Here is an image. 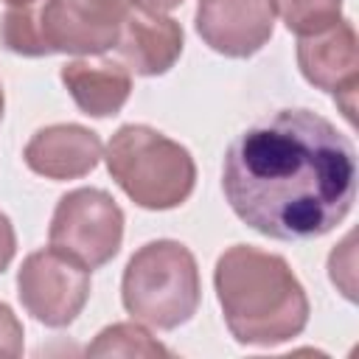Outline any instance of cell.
Segmentation results:
<instances>
[{
    "label": "cell",
    "instance_id": "obj_1",
    "mask_svg": "<svg viewBox=\"0 0 359 359\" xmlns=\"http://www.w3.org/2000/svg\"><path fill=\"white\" fill-rule=\"evenodd\" d=\"M222 188L236 216L252 230L280 241L317 238L351 210L353 146L323 115L280 109L230 143Z\"/></svg>",
    "mask_w": 359,
    "mask_h": 359
},
{
    "label": "cell",
    "instance_id": "obj_2",
    "mask_svg": "<svg viewBox=\"0 0 359 359\" xmlns=\"http://www.w3.org/2000/svg\"><path fill=\"white\" fill-rule=\"evenodd\" d=\"M216 292L227 328L244 345H278L306 328V292L280 255L230 247L216 264Z\"/></svg>",
    "mask_w": 359,
    "mask_h": 359
},
{
    "label": "cell",
    "instance_id": "obj_3",
    "mask_svg": "<svg viewBox=\"0 0 359 359\" xmlns=\"http://www.w3.org/2000/svg\"><path fill=\"white\" fill-rule=\"evenodd\" d=\"M107 168L132 202L149 210H168L194 191L196 168L180 143L149 126H121L107 146Z\"/></svg>",
    "mask_w": 359,
    "mask_h": 359
},
{
    "label": "cell",
    "instance_id": "obj_4",
    "mask_svg": "<svg viewBox=\"0 0 359 359\" xmlns=\"http://www.w3.org/2000/svg\"><path fill=\"white\" fill-rule=\"evenodd\" d=\"M126 311L151 328H177L199 306V272L188 247L151 241L140 247L123 272Z\"/></svg>",
    "mask_w": 359,
    "mask_h": 359
},
{
    "label": "cell",
    "instance_id": "obj_5",
    "mask_svg": "<svg viewBox=\"0 0 359 359\" xmlns=\"http://www.w3.org/2000/svg\"><path fill=\"white\" fill-rule=\"evenodd\" d=\"M50 247L84 269L104 266L121 247L123 213L98 188H79L59 199L50 222Z\"/></svg>",
    "mask_w": 359,
    "mask_h": 359
},
{
    "label": "cell",
    "instance_id": "obj_6",
    "mask_svg": "<svg viewBox=\"0 0 359 359\" xmlns=\"http://www.w3.org/2000/svg\"><path fill=\"white\" fill-rule=\"evenodd\" d=\"M39 34L48 53H104L118 42L129 0H42Z\"/></svg>",
    "mask_w": 359,
    "mask_h": 359
},
{
    "label": "cell",
    "instance_id": "obj_7",
    "mask_svg": "<svg viewBox=\"0 0 359 359\" xmlns=\"http://www.w3.org/2000/svg\"><path fill=\"white\" fill-rule=\"evenodd\" d=\"M17 286L28 314L45 325L62 328L79 317L90 297V269L50 247L25 258Z\"/></svg>",
    "mask_w": 359,
    "mask_h": 359
},
{
    "label": "cell",
    "instance_id": "obj_8",
    "mask_svg": "<svg viewBox=\"0 0 359 359\" xmlns=\"http://www.w3.org/2000/svg\"><path fill=\"white\" fill-rule=\"evenodd\" d=\"M297 62L303 76L314 87L334 93L345 118L353 121V98L359 87V48L353 25L339 20L320 34L303 36L297 45Z\"/></svg>",
    "mask_w": 359,
    "mask_h": 359
},
{
    "label": "cell",
    "instance_id": "obj_9",
    "mask_svg": "<svg viewBox=\"0 0 359 359\" xmlns=\"http://www.w3.org/2000/svg\"><path fill=\"white\" fill-rule=\"evenodd\" d=\"M275 11L269 0H202L196 31L202 39L233 59L252 56L272 36Z\"/></svg>",
    "mask_w": 359,
    "mask_h": 359
},
{
    "label": "cell",
    "instance_id": "obj_10",
    "mask_svg": "<svg viewBox=\"0 0 359 359\" xmlns=\"http://www.w3.org/2000/svg\"><path fill=\"white\" fill-rule=\"evenodd\" d=\"M101 160V140L79 123H56L39 129L25 146L31 171L48 180H76L90 174Z\"/></svg>",
    "mask_w": 359,
    "mask_h": 359
},
{
    "label": "cell",
    "instance_id": "obj_11",
    "mask_svg": "<svg viewBox=\"0 0 359 359\" xmlns=\"http://www.w3.org/2000/svg\"><path fill=\"white\" fill-rule=\"evenodd\" d=\"M118 56L140 76L165 73L182 53V28L165 14L129 11L118 34Z\"/></svg>",
    "mask_w": 359,
    "mask_h": 359
},
{
    "label": "cell",
    "instance_id": "obj_12",
    "mask_svg": "<svg viewBox=\"0 0 359 359\" xmlns=\"http://www.w3.org/2000/svg\"><path fill=\"white\" fill-rule=\"evenodd\" d=\"M62 81L67 87V93L73 95V101L79 104L81 112L93 115V118H107L115 115L132 90V76L123 65L118 62H70L62 67Z\"/></svg>",
    "mask_w": 359,
    "mask_h": 359
},
{
    "label": "cell",
    "instance_id": "obj_13",
    "mask_svg": "<svg viewBox=\"0 0 359 359\" xmlns=\"http://www.w3.org/2000/svg\"><path fill=\"white\" fill-rule=\"evenodd\" d=\"M289 31L300 36L320 34L339 22L342 0H269Z\"/></svg>",
    "mask_w": 359,
    "mask_h": 359
},
{
    "label": "cell",
    "instance_id": "obj_14",
    "mask_svg": "<svg viewBox=\"0 0 359 359\" xmlns=\"http://www.w3.org/2000/svg\"><path fill=\"white\" fill-rule=\"evenodd\" d=\"M90 356H168V351L151 339L149 331L132 323L109 325L98 334V339L87 348Z\"/></svg>",
    "mask_w": 359,
    "mask_h": 359
},
{
    "label": "cell",
    "instance_id": "obj_15",
    "mask_svg": "<svg viewBox=\"0 0 359 359\" xmlns=\"http://www.w3.org/2000/svg\"><path fill=\"white\" fill-rule=\"evenodd\" d=\"M0 39L11 53L20 56H48V48L39 34V11L36 3L14 6L6 11L0 22Z\"/></svg>",
    "mask_w": 359,
    "mask_h": 359
},
{
    "label": "cell",
    "instance_id": "obj_16",
    "mask_svg": "<svg viewBox=\"0 0 359 359\" xmlns=\"http://www.w3.org/2000/svg\"><path fill=\"white\" fill-rule=\"evenodd\" d=\"M22 353V325L17 323L14 311L0 303V356H20Z\"/></svg>",
    "mask_w": 359,
    "mask_h": 359
},
{
    "label": "cell",
    "instance_id": "obj_17",
    "mask_svg": "<svg viewBox=\"0 0 359 359\" xmlns=\"http://www.w3.org/2000/svg\"><path fill=\"white\" fill-rule=\"evenodd\" d=\"M11 255H14V227H11V222L0 213V272L8 266Z\"/></svg>",
    "mask_w": 359,
    "mask_h": 359
},
{
    "label": "cell",
    "instance_id": "obj_18",
    "mask_svg": "<svg viewBox=\"0 0 359 359\" xmlns=\"http://www.w3.org/2000/svg\"><path fill=\"white\" fill-rule=\"evenodd\" d=\"M182 0H129V6L135 11H146V14H165L171 8H177Z\"/></svg>",
    "mask_w": 359,
    "mask_h": 359
},
{
    "label": "cell",
    "instance_id": "obj_19",
    "mask_svg": "<svg viewBox=\"0 0 359 359\" xmlns=\"http://www.w3.org/2000/svg\"><path fill=\"white\" fill-rule=\"evenodd\" d=\"M8 6H28V3H36V0H6Z\"/></svg>",
    "mask_w": 359,
    "mask_h": 359
},
{
    "label": "cell",
    "instance_id": "obj_20",
    "mask_svg": "<svg viewBox=\"0 0 359 359\" xmlns=\"http://www.w3.org/2000/svg\"><path fill=\"white\" fill-rule=\"evenodd\" d=\"M0 118H3V90H0Z\"/></svg>",
    "mask_w": 359,
    "mask_h": 359
}]
</instances>
